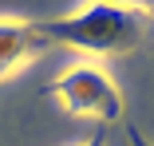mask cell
Returning <instances> with one entry per match:
<instances>
[{"label":"cell","mask_w":154,"mask_h":146,"mask_svg":"<svg viewBox=\"0 0 154 146\" xmlns=\"http://www.w3.org/2000/svg\"><path fill=\"white\" fill-rule=\"evenodd\" d=\"M40 32L48 36V44H59V47H75V51H91V55H115V51H131L146 36V16L138 8H115V4L91 0L75 16L44 20Z\"/></svg>","instance_id":"obj_1"},{"label":"cell","mask_w":154,"mask_h":146,"mask_svg":"<svg viewBox=\"0 0 154 146\" xmlns=\"http://www.w3.org/2000/svg\"><path fill=\"white\" fill-rule=\"evenodd\" d=\"M48 95L63 107L67 114L75 119H99V123H115L122 114V95L115 79L99 67V63H79L71 71H63L51 87Z\"/></svg>","instance_id":"obj_2"},{"label":"cell","mask_w":154,"mask_h":146,"mask_svg":"<svg viewBox=\"0 0 154 146\" xmlns=\"http://www.w3.org/2000/svg\"><path fill=\"white\" fill-rule=\"evenodd\" d=\"M48 36L32 20H0V79L24 71L48 51Z\"/></svg>","instance_id":"obj_3"},{"label":"cell","mask_w":154,"mask_h":146,"mask_svg":"<svg viewBox=\"0 0 154 146\" xmlns=\"http://www.w3.org/2000/svg\"><path fill=\"white\" fill-rule=\"evenodd\" d=\"M99 4H115V8H142V0H99Z\"/></svg>","instance_id":"obj_4"},{"label":"cell","mask_w":154,"mask_h":146,"mask_svg":"<svg viewBox=\"0 0 154 146\" xmlns=\"http://www.w3.org/2000/svg\"><path fill=\"white\" fill-rule=\"evenodd\" d=\"M131 142H134V146H146V142L138 138V130H131Z\"/></svg>","instance_id":"obj_5"},{"label":"cell","mask_w":154,"mask_h":146,"mask_svg":"<svg viewBox=\"0 0 154 146\" xmlns=\"http://www.w3.org/2000/svg\"><path fill=\"white\" fill-rule=\"evenodd\" d=\"M142 8H146V12H154V0H142Z\"/></svg>","instance_id":"obj_6"},{"label":"cell","mask_w":154,"mask_h":146,"mask_svg":"<svg viewBox=\"0 0 154 146\" xmlns=\"http://www.w3.org/2000/svg\"><path fill=\"white\" fill-rule=\"evenodd\" d=\"M83 146H103V138H91V142H83Z\"/></svg>","instance_id":"obj_7"}]
</instances>
